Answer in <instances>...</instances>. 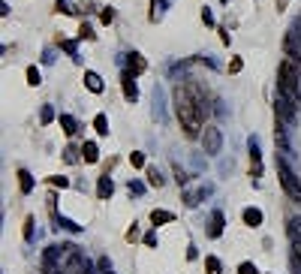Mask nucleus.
I'll return each instance as SVG.
<instances>
[{
	"label": "nucleus",
	"instance_id": "f257e3e1",
	"mask_svg": "<svg viewBox=\"0 0 301 274\" xmlns=\"http://www.w3.org/2000/svg\"><path fill=\"white\" fill-rule=\"evenodd\" d=\"M175 115H178L181 130H184L187 139H199V136H202V130H205V118H202L196 100H193L181 84H178V90H175Z\"/></svg>",
	"mask_w": 301,
	"mask_h": 274
},
{
	"label": "nucleus",
	"instance_id": "f03ea898",
	"mask_svg": "<svg viewBox=\"0 0 301 274\" xmlns=\"http://www.w3.org/2000/svg\"><path fill=\"white\" fill-rule=\"evenodd\" d=\"M277 94H283L286 100L301 106V72L295 60H280V66H277Z\"/></svg>",
	"mask_w": 301,
	"mask_h": 274
},
{
	"label": "nucleus",
	"instance_id": "7ed1b4c3",
	"mask_svg": "<svg viewBox=\"0 0 301 274\" xmlns=\"http://www.w3.org/2000/svg\"><path fill=\"white\" fill-rule=\"evenodd\" d=\"M274 166H277V178H280V187L286 190V196H289L292 202H298V205H301V178L289 169V163H286L283 157H277Z\"/></svg>",
	"mask_w": 301,
	"mask_h": 274
},
{
	"label": "nucleus",
	"instance_id": "20e7f679",
	"mask_svg": "<svg viewBox=\"0 0 301 274\" xmlns=\"http://www.w3.org/2000/svg\"><path fill=\"white\" fill-rule=\"evenodd\" d=\"M274 118L292 127V124H295V118H298V106H295L292 100H286L283 94H277V97H274Z\"/></svg>",
	"mask_w": 301,
	"mask_h": 274
},
{
	"label": "nucleus",
	"instance_id": "39448f33",
	"mask_svg": "<svg viewBox=\"0 0 301 274\" xmlns=\"http://www.w3.org/2000/svg\"><path fill=\"white\" fill-rule=\"evenodd\" d=\"M202 148H205V154H220V148H223V133H220V127H214V124H205V130H202Z\"/></svg>",
	"mask_w": 301,
	"mask_h": 274
},
{
	"label": "nucleus",
	"instance_id": "423d86ee",
	"mask_svg": "<svg viewBox=\"0 0 301 274\" xmlns=\"http://www.w3.org/2000/svg\"><path fill=\"white\" fill-rule=\"evenodd\" d=\"M283 51H286V57H289V60L301 63V24H298V21L289 27L286 39H283Z\"/></svg>",
	"mask_w": 301,
	"mask_h": 274
},
{
	"label": "nucleus",
	"instance_id": "0eeeda50",
	"mask_svg": "<svg viewBox=\"0 0 301 274\" xmlns=\"http://www.w3.org/2000/svg\"><path fill=\"white\" fill-rule=\"evenodd\" d=\"M247 148H250V178H253V184H256V181L262 178V151H259V142H256V136H250Z\"/></svg>",
	"mask_w": 301,
	"mask_h": 274
},
{
	"label": "nucleus",
	"instance_id": "6e6552de",
	"mask_svg": "<svg viewBox=\"0 0 301 274\" xmlns=\"http://www.w3.org/2000/svg\"><path fill=\"white\" fill-rule=\"evenodd\" d=\"M121 90H124V100H127V103H136V100H139L136 75H133L130 69H124V72H121Z\"/></svg>",
	"mask_w": 301,
	"mask_h": 274
},
{
	"label": "nucleus",
	"instance_id": "1a4fd4ad",
	"mask_svg": "<svg viewBox=\"0 0 301 274\" xmlns=\"http://www.w3.org/2000/svg\"><path fill=\"white\" fill-rule=\"evenodd\" d=\"M208 193H211V184H199V187L184 190V202H187V208H196V205H199Z\"/></svg>",
	"mask_w": 301,
	"mask_h": 274
},
{
	"label": "nucleus",
	"instance_id": "9d476101",
	"mask_svg": "<svg viewBox=\"0 0 301 274\" xmlns=\"http://www.w3.org/2000/svg\"><path fill=\"white\" fill-rule=\"evenodd\" d=\"M112 193H115V181H112V178H109V172H106V175H99V178H96V199H103V202H106V199H112Z\"/></svg>",
	"mask_w": 301,
	"mask_h": 274
},
{
	"label": "nucleus",
	"instance_id": "9b49d317",
	"mask_svg": "<svg viewBox=\"0 0 301 274\" xmlns=\"http://www.w3.org/2000/svg\"><path fill=\"white\" fill-rule=\"evenodd\" d=\"M124 69H130L133 75H142V72L148 69V60H145L139 51H133V54H127V66H124Z\"/></svg>",
	"mask_w": 301,
	"mask_h": 274
},
{
	"label": "nucleus",
	"instance_id": "f8f14e48",
	"mask_svg": "<svg viewBox=\"0 0 301 274\" xmlns=\"http://www.w3.org/2000/svg\"><path fill=\"white\" fill-rule=\"evenodd\" d=\"M84 87H87L90 94H103V90H106L103 75H99V72H93V69H87V72H84Z\"/></svg>",
	"mask_w": 301,
	"mask_h": 274
},
{
	"label": "nucleus",
	"instance_id": "ddd939ff",
	"mask_svg": "<svg viewBox=\"0 0 301 274\" xmlns=\"http://www.w3.org/2000/svg\"><path fill=\"white\" fill-rule=\"evenodd\" d=\"M223 226H226V217H223V211H214V214H211L208 235H211V238H220V235H223Z\"/></svg>",
	"mask_w": 301,
	"mask_h": 274
},
{
	"label": "nucleus",
	"instance_id": "4468645a",
	"mask_svg": "<svg viewBox=\"0 0 301 274\" xmlns=\"http://www.w3.org/2000/svg\"><path fill=\"white\" fill-rule=\"evenodd\" d=\"M78 154H81L84 163H99V148H96V142H84Z\"/></svg>",
	"mask_w": 301,
	"mask_h": 274
},
{
	"label": "nucleus",
	"instance_id": "2eb2a0df",
	"mask_svg": "<svg viewBox=\"0 0 301 274\" xmlns=\"http://www.w3.org/2000/svg\"><path fill=\"white\" fill-rule=\"evenodd\" d=\"M241 220H244V226H262V211L259 208H244Z\"/></svg>",
	"mask_w": 301,
	"mask_h": 274
},
{
	"label": "nucleus",
	"instance_id": "dca6fc26",
	"mask_svg": "<svg viewBox=\"0 0 301 274\" xmlns=\"http://www.w3.org/2000/svg\"><path fill=\"white\" fill-rule=\"evenodd\" d=\"M18 190L27 196V193H33V175L27 172V169H18Z\"/></svg>",
	"mask_w": 301,
	"mask_h": 274
},
{
	"label": "nucleus",
	"instance_id": "f3484780",
	"mask_svg": "<svg viewBox=\"0 0 301 274\" xmlns=\"http://www.w3.org/2000/svg\"><path fill=\"white\" fill-rule=\"evenodd\" d=\"M60 127H63V133H66L69 139H72V136L81 130V127H78V121H75L72 115H60Z\"/></svg>",
	"mask_w": 301,
	"mask_h": 274
},
{
	"label": "nucleus",
	"instance_id": "a211bd4d",
	"mask_svg": "<svg viewBox=\"0 0 301 274\" xmlns=\"http://www.w3.org/2000/svg\"><path fill=\"white\" fill-rule=\"evenodd\" d=\"M151 223L160 226V223H175V214L172 211H163V208H154L151 211Z\"/></svg>",
	"mask_w": 301,
	"mask_h": 274
},
{
	"label": "nucleus",
	"instance_id": "6ab92c4d",
	"mask_svg": "<svg viewBox=\"0 0 301 274\" xmlns=\"http://www.w3.org/2000/svg\"><path fill=\"white\" fill-rule=\"evenodd\" d=\"M93 130H96V136H109V118H106V112L93 115Z\"/></svg>",
	"mask_w": 301,
	"mask_h": 274
},
{
	"label": "nucleus",
	"instance_id": "aec40b11",
	"mask_svg": "<svg viewBox=\"0 0 301 274\" xmlns=\"http://www.w3.org/2000/svg\"><path fill=\"white\" fill-rule=\"evenodd\" d=\"M145 175H148V184H151V187H163V175H160L157 166H145Z\"/></svg>",
	"mask_w": 301,
	"mask_h": 274
},
{
	"label": "nucleus",
	"instance_id": "412c9836",
	"mask_svg": "<svg viewBox=\"0 0 301 274\" xmlns=\"http://www.w3.org/2000/svg\"><path fill=\"white\" fill-rule=\"evenodd\" d=\"M60 48H63L66 54H72V60H75V63L81 60V57H78V42H75V39H60Z\"/></svg>",
	"mask_w": 301,
	"mask_h": 274
},
{
	"label": "nucleus",
	"instance_id": "4be33fe9",
	"mask_svg": "<svg viewBox=\"0 0 301 274\" xmlns=\"http://www.w3.org/2000/svg\"><path fill=\"white\" fill-rule=\"evenodd\" d=\"M154 118H157V121L166 118V112H163V90H160V87L154 90Z\"/></svg>",
	"mask_w": 301,
	"mask_h": 274
},
{
	"label": "nucleus",
	"instance_id": "5701e85b",
	"mask_svg": "<svg viewBox=\"0 0 301 274\" xmlns=\"http://www.w3.org/2000/svg\"><path fill=\"white\" fill-rule=\"evenodd\" d=\"M24 75H27V84H30V87H39V84H42V72H39L36 66H27Z\"/></svg>",
	"mask_w": 301,
	"mask_h": 274
},
{
	"label": "nucleus",
	"instance_id": "b1692460",
	"mask_svg": "<svg viewBox=\"0 0 301 274\" xmlns=\"http://www.w3.org/2000/svg\"><path fill=\"white\" fill-rule=\"evenodd\" d=\"M51 121H54V109H51V106L45 103V106L39 109V124H42V127H48Z\"/></svg>",
	"mask_w": 301,
	"mask_h": 274
},
{
	"label": "nucleus",
	"instance_id": "393cba45",
	"mask_svg": "<svg viewBox=\"0 0 301 274\" xmlns=\"http://www.w3.org/2000/svg\"><path fill=\"white\" fill-rule=\"evenodd\" d=\"M205 271H208V274H220V271H223L220 259H217V256H208V259H205Z\"/></svg>",
	"mask_w": 301,
	"mask_h": 274
},
{
	"label": "nucleus",
	"instance_id": "a878e982",
	"mask_svg": "<svg viewBox=\"0 0 301 274\" xmlns=\"http://www.w3.org/2000/svg\"><path fill=\"white\" fill-rule=\"evenodd\" d=\"M45 181H48L51 187H60V190H66V187H69V178H63V175H48Z\"/></svg>",
	"mask_w": 301,
	"mask_h": 274
},
{
	"label": "nucleus",
	"instance_id": "bb28decb",
	"mask_svg": "<svg viewBox=\"0 0 301 274\" xmlns=\"http://www.w3.org/2000/svg\"><path fill=\"white\" fill-rule=\"evenodd\" d=\"M78 39H96V33H93V27H90L87 21H81V27H78Z\"/></svg>",
	"mask_w": 301,
	"mask_h": 274
},
{
	"label": "nucleus",
	"instance_id": "cd10ccee",
	"mask_svg": "<svg viewBox=\"0 0 301 274\" xmlns=\"http://www.w3.org/2000/svg\"><path fill=\"white\" fill-rule=\"evenodd\" d=\"M130 163H133V169H145V154H142V151H133V154H130Z\"/></svg>",
	"mask_w": 301,
	"mask_h": 274
},
{
	"label": "nucleus",
	"instance_id": "c85d7f7f",
	"mask_svg": "<svg viewBox=\"0 0 301 274\" xmlns=\"http://www.w3.org/2000/svg\"><path fill=\"white\" fill-rule=\"evenodd\" d=\"M289 238H301V217L289 220Z\"/></svg>",
	"mask_w": 301,
	"mask_h": 274
},
{
	"label": "nucleus",
	"instance_id": "c756f323",
	"mask_svg": "<svg viewBox=\"0 0 301 274\" xmlns=\"http://www.w3.org/2000/svg\"><path fill=\"white\" fill-rule=\"evenodd\" d=\"M99 21H103V24H112V21H115V9H112V6H103Z\"/></svg>",
	"mask_w": 301,
	"mask_h": 274
},
{
	"label": "nucleus",
	"instance_id": "7c9ffc66",
	"mask_svg": "<svg viewBox=\"0 0 301 274\" xmlns=\"http://www.w3.org/2000/svg\"><path fill=\"white\" fill-rule=\"evenodd\" d=\"M57 226H63V229H69V232H81V226L72 223V220H66V217H57Z\"/></svg>",
	"mask_w": 301,
	"mask_h": 274
},
{
	"label": "nucleus",
	"instance_id": "2f4dec72",
	"mask_svg": "<svg viewBox=\"0 0 301 274\" xmlns=\"http://www.w3.org/2000/svg\"><path fill=\"white\" fill-rule=\"evenodd\" d=\"M21 235H24V241H33V217H27V220H24V229H21Z\"/></svg>",
	"mask_w": 301,
	"mask_h": 274
},
{
	"label": "nucleus",
	"instance_id": "473e14b6",
	"mask_svg": "<svg viewBox=\"0 0 301 274\" xmlns=\"http://www.w3.org/2000/svg\"><path fill=\"white\" fill-rule=\"evenodd\" d=\"M175 181H178V187H184V184L190 181V178H187V172H184L181 166H175Z\"/></svg>",
	"mask_w": 301,
	"mask_h": 274
},
{
	"label": "nucleus",
	"instance_id": "72a5a7b5",
	"mask_svg": "<svg viewBox=\"0 0 301 274\" xmlns=\"http://www.w3.org/2000/svg\"><path fill=\"white\" fill-rule=\"evenodd\" d=\"M127 190H130V196H142V193H145V187H142L139 181H130V184H127Z\"/></svg>",
	"mask_w": 301,
	"mask_h": 274
},
{
	"label": "nucleus",
	"instance_id": "f704fd0d",
	"mask_svg": "<svg viewBox=\"0 0 301 274\" xmlns=\"http://www.w3.org/2000/svg\"><path fill=\"white\" fill-rule=\"evenodd\" d=\"M238 274H259V268H256L253 262H241V265H238Z\"/></svg>",
	"mask_w": 301,
	"mask_h": 274
},
{
	"label": "nucleus",
	"instance_id": "c9c22d12",
	"mask_svg": "<svg viewBox=\"0 0 301 274\" xmlns=\"http://www.w3.org/2000/svg\"><path fill=\"white\" fill-rule=\"evenodd\" d=\"M241 69H244V60H241V57H232V60H229V72H241Z\"/></svg>",
	"mask_w": 301,
	"mask_h": 274
},
{
	"label": "nucleus",
	"instance_id": "e433bc0d",
	"mask_svg": "<svg viewBox=\"0 0 301 274\" xmlns=\"http://www.w3.org/2000/svg\"><path fill=\"white\" fill-rule=\"evenodd\" d=\"M289 241H292V259L301 262V238H289Z\"/></svg>",
	"mask_w": 301,
	"mask_h": 274
},
{
	"label": "nucleus",
	"instance_id": "4c0bfd02",
	"mask_svg": "<svg viewBox=\"0 0 301 274\" xmlns=\"http://www.w3.org/2000/svg\"><path fill=\"white\" fill-rule=\"evenodd\" d=\"M63 160H66V163H75V160H78V157H75V148H72V145H69V148L63 151Z\"/></svg>",
	"mask_w": 301,
	"mask_h": 274
},
{
	"label": "nucleus",
	"instance_id": "58836bf2",
	"mask_svg": "<svg viewBox=\"0 0 301 274\" xmlns=\"http://www.w3.org/2000/svg\"><path fill=\"white\" fill-rule=\"evenodd\" d=\"M145 244H148V247H157V244H160L157 232H148V235H145Z\"/></svg>",
	"mask_w": 301,
	"mask_h": 274
},
{
	"label": "nucleus",
	"instance_id": "ea45409f",
	"mask_svg": "<svg viewBox=\"0 0 301 274\" xmlns=\"http://www.w3.org/2000/svg\"><path fill=\"white\" fill-rule=\"evenodd\" d=\"M54 6H57V12H66V15H69V12H75V9H69V3H66V0H54Z\"/></svg>",
	"mask_w": 301,
	"mask_h": 274
},
{
	"label": "nucleus",
	"instance_id": "a19ab883",
	"mask_svg": "<svg viewBox=\"0 0 301 274\" xmlns=\"http://www.w3.org/2000/svg\"><path fill=\"white\" fill-rule=\"evenodd\" d=\"M202 21H205V24H214V12H211V9H208V6H205V9H202Z\"/></svg>",
	"mask_w": 301,
	"mask_h": 274
},
{
	"label": "nucleus",
	"instance_id": "79ce46f5",
	"mask_svg": "<svg viewBox=\"0 0 301 274\" xmlns=\"http://www.w3.org/2000/svg\"><path fill=\"white\" fill-rule=\"evenodd\" d=\"M136 238H139V226H136V223H133V226H130V229H127V241H136Z\"/></svg>",
	"mask_w": 301,
	"mask_h": 274
},
{
	"label": "nucleus",
	"instance_id": "37998d69",
	"mask_svg": "<svg viewBox=\"0 0 301 274\" xmlns=\"http://www.w3.org/2000/svg\"><path fill=\"white\" fill-rule=\"evenodd\" d=\"M96 265H99V274H103V271H109V268H112V262H109L106 256H99V262H96Z\"/></svg>",
	"mask_w": 301,
	"mask_h": 274
},
{
	"label": "nucleus",
	"instance_id": "c03bdc74",
	"mask_svg": "<svg viewBox=\"0 0 301 274\" xmlns=\"http://www.w3.org/2000/svg\"><path fill=\"white\" fill-rule=\"evenodd\" d=\"M220 39H223V42L229 45V39H232V36H229V30H226V27H220Z\"/></svg>",
	"mask_w": 301,
	"mask_h": 274
},
{
	"label": "nucleus",
	"instance_id": "a18cd8bd",
	"mask_svg": "<svg viewBox=\"0 0 301 274\" xmlns=\"http://www.w3.org/2000/svg\"><path fill=\"white\" fill-rule=\"evenodd\" d=\"M286 3H289V0H277V12H283V9H286Z\"/></svg>",
	"mask_w": 301,
	"mask_h": 274
},
{
	"label": "nucleus",
	"instance_id": "49530a36",
	"mask_svg": "<svg viewBox=\"0 0 301 274\" xmlns=\"http://www.w3.org/2000/svg\"><path fill=\"white\" fill-rule=\"evenodd\" d=\"M78 274H90V271H87V268H81V271H78Z\"/></svg>",
	"mask_w": 301,
	"mask_h": 274
},
{
	"label": "nucleus",
	"instance_id": "de8ad7c7",
	"mask_svg": "<svg viewBox=\"0 0 301 274\" xmlns=\"http://www.w3.org/2000/svg\"><path fill=\"white\" fill-rule=\"evenodd\" d=\"M103 274H115V271H112V268H109V271H103Z\"/></svg>",
	"mask_w": 301,
	"mask_h": 274
}]
</instances>
